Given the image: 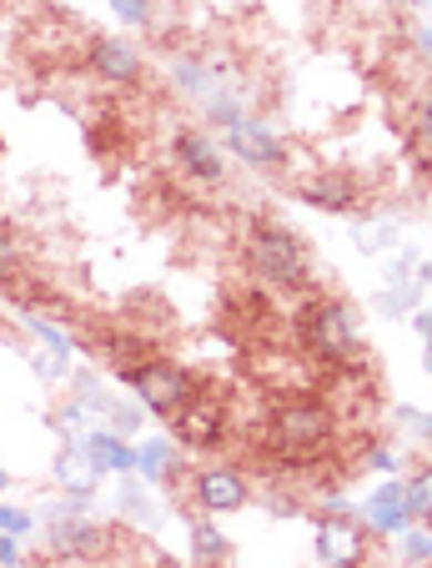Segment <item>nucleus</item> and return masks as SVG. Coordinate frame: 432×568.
<instances>
[{"label": "nucleus", "instance_id": "1", "mask_svg": "<svg viewBox=\"0 0 432 568\" xmlns=\"http://www.w3.org/2000/svg\"><path fill=\"white\" fill-rule=\"evenodd\" d=\"M247 267L261 287L271 292H312L317 267L307 242L281 222H251L247 226Z\"/></svg>", "mask_w": 432, "mask_h": 568}, {"label": "nucleus", "instance_id": "2", "mask_svg": "<svg viewBox=\"0 0 432 568\" xmlns=\"http://www.w3.org/2000/svg\"><path fill=\"white\" fill-rule=\"evenodd\" d=\"M332 448V408L317 397H287L267 418V453L287 468H307Z\"/></svg>", "mask_w": 432, "mask_h": 568}, {"label": "nucleus", "instance_id": "3", "mask_svg": "<svg viewBox=\"0 0 432 568\" xmlns=\"http://www.w3.org/2000/svg\"><path fill=\"white\" fill-rule=\"evenodd\" d=\"M297 337L307 343V353L317 363L332 367H362V327L357 312L342 297H312L297 312Z\"/></svg>", "mask_w": 432, "mask_h": 568}, {"label": "nucleus", "instance_id": "4", "mask_svg": "<svg viewBox=\"0 0 432 568\" xmlns=\"http://www.w3.org/2000/svg\"><path fill=\"white\" fill-rule=\"evenodd\" d=\"M131 393L141 397V408L156 413V418H176L186 408V397L202 387V377L192 373L186 363H172V357H146L126 373Z\"/></svg>", "mask_w": 432, "mask_h": 568}, {"label": "nucleus", "instance_id": "5", "mask_svg": "<svg viewBox=\"0 0 432 568\" xmlns=\"http://www.w3.org/2000/svg\"><path fill=\"white\" fill-rule=\"evenodd\" d=\"M45 548L65 564H96L116 548V528H106L101 518L86 514H51V528H45Z\"/></svg>", "mask_w": 432, "mask_h": 568}, {"label": "nucleus", "instance_id": "6", "mask_svg": "<svg viewBox=\"0 0 432 568\" xmlns=\"http://www.w3.org/2000/svg\"><path fill=\"white\" fill-rule=\"evenodd\" d=\"M176 443H186V448H196V453H212V448H222L227 443V433H232V413H227V403L216 393H206V387H196L192 397H186V408L176 413Z\"/></svg>", "mask_w": 432, "mask_h": 568}, {"label": "nucleus", "instance_id": "7", "mask_svg": "<svg viewBox=\"0 0 432 568\" xmlns=\"http://www.w3.org/2000/svg\"><path fill=\"white\" fill-rule=\"evenodd\" d=\"M227 151L241 161V166H251V172H281L287 166V141L277 136V131L267 126V121L257 116H241L227 126Z\"/></svg>", "mask_w": 432, "mask_h": 568}, {"label": "nucleus", "instance_id": "8", "mask_svg": "<svg viewBox=\"0 0 432 568\" xmlns=\"http://www.w3.org/2000/svg\"><path fill=\"white\" fill-rule=\"evenodd\" d=\"M192 498L202 514H237L251 504V478L232 463H212V468L192 473Z\"/></svg>", "mask_w": 432, "mask_h": 568}, {"label": "nucleus", "instance_id": "9", "mask_svg": "<svg viewBox=\"0 0 432 568\" xmlns=\"http://www.w3.org/2000/svg\"><path fill=\"white\" fill-rule=\"evenodd\" d=\"M172 161H176V172L192 176V182H202V186H222V182H227L222 146H216L202 126H182V131H176V136H172Z\"/></svg>", "mask_w": 432, "mask_h": 568}, {"label": "nucleus", "instance_id": "10", "mask_svg": "<svg viewBox=\"0 0 432 568\" xmlns=\"http://www.w3.org/2000/svg\"><path fill=\"white\" fill-rule=\"evenodd\" d=\"M86 65L96 81H106V87H136L141 71H146L136 41H126V36H96L86 51Z\"/></svg>", "mask_w": 432, "mask_h": 568}, {"label": "nucleus", "instance_id": "11", "mask_svg": "<svg viewBox=\"0 0 432 568\" xmlns=\"http://www.w3.org/2000/svg\"><path fill=\"white\" fill-rule=\"evenodd\" d=\"M362 548H368L362 528L347 524V508L332 504V524L317 528V558H322V564H337V568H352V564H362Z\"/></svg>", "mask_w": 432, "mask_h": 568}, {"label": "nucleus", "instance_id": "12", "mask_svg": "<svg viewBox=\"0 0 432 568\" xmlns=\"http://www.w3.org/2000/svg\"><path fill=\"white\" fill-rule=\"evenodd\" d=\"M297 196H302L307 206H317V212H352V206L362 202V192H357V182L347 172L307 176V182H297Z\"/></svg>", "mask_w": 432, "mask_h": 568}, {"label": "nucleus", "instance_id": "13", "mask_svg": "<svg viewBox=\"0 0 432 568\" xmlns=\"http://www.w3.org/2000/svg\"><path fill=\"white\" fill-rule=\"evenodd\" d=\"M96 478H101V468L86 458V453H81L76 438H71L51 458V483L61 488V494H96Z\"/></svg>", "mask_w": 432, "mask_h": 568}, {"label": "nucleus", "instance_id": "14", "mask_svg": "<svg viewBox=\"0 0 432 568\" xmlns=\"http://www.w3.org/2000/svg\"><path fill=\"white\" fill-rule=\"evenodd\" d=\"M408 504H402V483H382L378 494L362 504V524L372 528V534H402L408 528Z\"/></svg>", "mask_w": 432, "mask_h": 568}, {"label": "nucleus", "instance_id": "15", "mask_svg": "<svg viewBox=\"0 0 432 568\" xmlns=\"http://www.w3.org/2000/svg\"><path fill=\"white\" fill-rule=\"evenodd\" d=\"M76 443H81V453H86L101 473H131V468H136V453H131L126 443H121V433H111V428L81 433Z\"/></svg>", "mask_w": 432, "mask_h": 568}, {"label": "nucleus", "instance_id": "16", "mask_svg": "<svg viewBox=\"0 0 432 568\" xmlns=\"http://www.w3.org/2000/svg\"><path fill=\"white\" fill-rule=\"evenodd\" d=\"M192 558L196 564H227L232 538L222 534L216 524H206V518H192Z\"/></svg>", "mask_w": 432, "mask_h": 568}, {"label": "nucleus", "instance_id": "17", "mask_svg": "<svg viewBox=\"0 0 432 568\" xmlns=\"http://www.w3.org/2000/svg\"><path fill=\"white\" fill-rule=\"evenodd\" d=\"M202 111H206V126H222V131H227L232 121L247 116V111H241V97L232 91V81H222V87L206 91V97H202Z\"/></svg>", "mask_w": 432, "mask_h": 568}, {"label": "nucleus", "instance_id": "18", "mask_svg": "<svg viewBox=\"0 0 432 568\" xmlns=\"http://www.w3.org/2000/svg\"><path fill=\"white\" fill-rule=\"evenodd\" d=\"M25 277V247L11 222H0V287H16Z\"/></svg>", "mask_w": 432, "mask_h": 568}, {"label": "nucleus", "instance_id": "19", "mask_svg": "<svg viewBox=\"0 0 432 568\" xmlns=\"http://www.w3.org/2000/svg\"><path fill=\"white\" fill-rule=\"evenodd\" d=\"M101 357H106V363L126 377L136 363H146V347H141L131 333H106V337H101Z\"/></svg>", "mask_w": 432, "mask_h": 568}, {"label": "nucleus", "instance_id": "20", "mask_svg": "<svg viewBox=\"0 0 432 568\" xmlns=\"http://www.w3.org/2000/svg\"><path fill=\"white\" fill-rule=\"evenodd\" d=\"M136 468L146 473L152 483H166V473H176V448L166 438H156V443H146V448L136 453Z\"/></svg>", "mask_w": 432, "mask_h": 568}, {"label": "nucleus", "instance_id": "21", "mask_svg": "<svg viewBox=\"0 0 432 568\" xmlns=\"http://www.w3.org/2000/svg\"><path fill=\"white\" fill-rule=\"evenodd\" d=\"M402 504H408L412 518H432V463L418 473H408V483H402Z\"/></svg>", "mask_w": 432, "mask_h": 568}, {"label": "nucleus", "instance_id": "22", "mask_svg": "<svg viewBox=\"0 0 432 568\" xmlns=\"http://www.w3.org/2000/svg\"><path fill=\"white\" fill-rule=\"evenodd\" d=\"M392 282V292H382L378 297V312H388V317H402V312L412 307V302L422 297V282H412V277H388Z\"/></svg>", "mask_w": 432, "mask_h": 568}, {"label": "nucleus", "instance_id": "23", "mask_svg": "<svg viewBox=\"0 0 432 568\" xmlns=\"http://www.w3.org/2000/svg\"><path fill=\"white\" fill-rule=\"evenodd\" d=\"M412 146H418V156H432V91L412 106Z\"/></svg>", "mask_w": 432, "mask_h": 568}, {"label": "nucleus", "instance_id": "24", "mask_svg": "<svg viewBox=\"0 0 432 568\" xmlns=\"http://www.w3.org/2000/svg\"><path fill=\"white\" fill-rule=\"evenodd\" d=\"M31 363H35V377H45V383H65V377H71V353L41 347V353L31 357Z\"/></svg>", "mask_w": 432, "mask_h": 568}, {"label": "nucleus", "instance_id": "25", "mask_svg": "<svg viewBox=\"0 0 432 568\" xmlns=\"http://www.w3.org/2000/svg\"><path fill=\"white\" fill-rule=\"evenodd\" d=\"M392 236H398V222H357V247L362 252L392 247Z\"/></svg>", "mask_w": 432, "mask_h": 568}, {"label": "nucleus", "instance_id": "26", "mask_svg": "<svg viewBox=\"0 0 432 568\" xmlns=\"http://www.w3.org/2000/svg\"><path fill=\"white\" fill-rule=\"evenodd\" d=\"M25 327H31V333H35V343H41V347H55V353H71V337H65L51 317H41V312H31V317H25Z\"/></svg>", "mask_w": 432, "mask_h": 568}, {"label": "nucleus", "instance_id": "27", "mask_svg": "<svg viewBox=\"0 0 432 568\" xmlns=\"http://www.w3.org/2000/svg\"><path fill=\"white\" fill-rule=\"evenodd\" d=\"M141 413H146V408H136V403H111V408H106V428L121 433V438H131V433L141 428Z\"/></svg>", "mask_w": 432, "mask_h": 568}, {"label": "nucleus", "instance_id": "28", "mask_svg": "<svg viewBox=\"0 0 432 568\" xmlns=\"http://www.w3.org/2000/svg\"><path fill=\"white\" fill-rule=\"evenodd\" d=\"M116 6V16L126 26H136V31H146V26L156 21V0H111Z\"/></svg>", "mask_w": 432, "mask_h": 568}, {"label": "nucleus", "instance_id": "29", "mask_svg": "<svg viewBox=\"0 0 432 568\" xmlns=\"http://www.w3.org/2000/svg\"><path fill=\"white\" fill-rule=\"evenodd\" d=\"M121 508H126V518L131 524H141V528L156 518L152 504H146V494H141V483H126V488H121Z\"/></svg>", "mask_w": 432, "mask_h": 568}, {"label": "nucleus", "instance_id": "30", "mask_svg": "<svg viewBox=\"0 0 432 568\" xmlns=\"http://www.w3.org/2000/svg\"><path fill=\"white\" fill-rule=\"evenodd\" d=\"M0 534L31 538V534H35V518L25 514V508H6V504H0Z\"/></svg>", "mask_w": 432, "mask_h": 568}, {"label": "nucleus", "instance_id": "31", "mask_svg": "<svg viewBox=\"0 0 432 568\" xmlns=\"http://www.w3.org/2000/svg\"><path fill=\"white\" fill-rule=\"evenodd\" d=\"M402 558H412V564H428V558H432V538L428 534H408V538H402Z\"/></svg>", "mask_w": 432, "mask_h": 568}, {"label": "nucleus", "instance_id": "32", "mask_svg": "<svg viewBox=\"0 0 432 568\" xmlns=\"http://www.w3.org/2000/svg\"><path fill=\"white\" fill-rule=\"evenodd\" d=\"M267 508L277 518H292V514H302V498L297 494H267Z\"/></svg>", "mask_w": 432, "mask_h": 568}, {"label": "nucleus", "instance_id": "33", "mask_svg": "<svg viewBox=\"0 0 432 568\" xmlns=\"http://www.w3.org/2000/svg\"><path fill=\"white\" fill-rule=\"evenodd\" d=\"M402 423H408V428L418 433V438H432V418H428V413H418V408H402Z\"/></svg>", "mask_w": 432, "mask_h": 568}, {"label": "nucleus", "instance_id": "34", "mask_svg": "<svg viewBox=\"0 0 432 568\" xmlns=\"http://www.w3.org/2000/svg\"><path fill=\"white\" fill-rule=\"evenodd\" d=\"M0 564H21V544H16V534H0Z\"/></svg>", "mask_w": 432, "mask_h": 568}, {"label": "nucleus", "instance_id": "35", "mask_svg": "<svg viewBox=\"0 0 432 568\" xmlns=\"http://www.w3.org/2000/svg\"><path fill=\"white\" fill-rule=\"evenodd\" d=\"M368 463H372L378 473H392V468H398V458H392L388 448H372V453H368Z\"/></svg>", "mask_w": 432, "mask_h": 568}, {"label": "nucleus", "instance_id": "36", "mask_svg": "<svg viewBox=\"0 0 432 568\" xmlns=\"http://www.w3.org/2000/svg\"><path fill=\"white\" fill-rule=\"evenodd\" d=\"M412 327H418V333L428 337V373H432V312H422V317L412 322Z\"/></svg>", "mask_w": 432, "mask_h": 568}, {"label": "nucleus", "instance_id": "37", "mask_svg": "<svg viewBox=\"0 0 432 568\" xmlns=\"http://www.w3.org/2000/svg\"><path fill=\"white\" fill-rule=\"evenodd\" d=\"M11 483H16V478H11V473H6V468H0V494H6V488H11Z\"/></svg>", "mask_w": 432, "mask_h": 568}, {"label": "nucleus", "instance_id": "38", "mask_svg": "<svg viewBox=\"0 0 432 568\" xmlns=\"http://www.w3.org/2000/svg\"><path fill=\"white\" fill-rule=\"evenodd\" d=\"M408 6H432V0H408Z\"/></svg>", "mask_w": 432, "mask_h": 568}]
</instances>
